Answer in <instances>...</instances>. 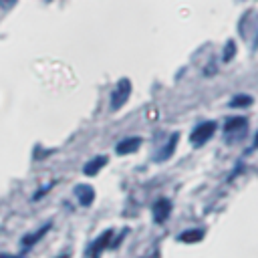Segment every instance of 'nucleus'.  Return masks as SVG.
<instances>
[{"mask_svg":"<svg viewBox=\"0 0 258 258\" xmlns=\"http://www.w3.org/2000/svg\"><path fill=\"white\" fill-rule=\"evenodd\" d=\"M214 131H216V123L214 121H206V123H202V125H198L194 129V133H191L189 139H191L194 145H202V143H206L214 135Z\"/></svg>","mask_w":258,"mask_h":258,"instance_id":"obj_1","label":"nucleus"},{"mask_svg":"<svg viewBox=\"0 0 258 258\" xmlns=\"http://www.w3.org/2000/svg\"><path fill=\"white\" fill-rule=\"evenodd\" d=\"M129 93H131V83H129L127 79L119 81V85H117V89H115V93H113V97H111V99H113V101H111V109L117 111L121 105H125Z\"/></svg>","mask_w":258,"mask_h":258,"instance_id":"obj_2","label":"nucleus"},{"mask_svg":"<svg viewBox=\"0 0 258 258\" xmlns=\"http://www.w3.org/2000/svg\"><path fill=\"white\" fill-rule=\"evenodd\" d=\"M246 119L244 117H234V119H230L228 123H226V127H224V131H226V135H228V139L234 135V133H238V139L240 137H244V131H246Z\"/></svg>","mask_w":258,"mask_h":258,"instance_id":"obj_3","label":"nucleus"},{"mask_svg":"<svg viewBox=\"0 0 258 258\" xmlns=\"http://www.w3.org/2000/svg\"><path fill=\"white\" fill-rule=\"evenodd\" d=\"M169 212H171V204H169V200L161 198V200H157V202L153 204V220H155L157 224L165 222V218L169 216Z\"/></svg>","mask_w":258,"mask_h":258,"instance_id":"obj_4","label":"nucleus"},{"mask_svg":"<svg viewBox=\"0 0 258 258\" xmlns=\"http://www.w3.org/2000/svg\"><path fill=\"white\" fill-rule=\"evenodd\" d=\"M75 196L79 200L81 206H91L93 204V198H95V189L89 185V183H81L75 187Z\"/></svg>","mask_w":258,"mask_h":258,"instance_id":"obj_5","label":"nucleus"},{"mask_svg":"<svg viewBox=\"0 0 258 258\" xmlns=\"http://www.w3.org/2000/svg\"><path fill=\"white\" fill-rule=\"evenodd\" d=\"M141 145V139L139 137H129V139H123L119 145H117V153L119 155H127V153H133L137 151Z\"/></svg>","mask_w":258,"mask_h":258,"instance_id":"obj_6","label":"nucleus"},{"mask_svg":"<svg viewBox=\"0 0 258 258\" xmlns=\"http://www.w3.org/2000/svg\"><path fill=\"white\" fill-rule=\"evenodd\" d=\"M107 163V157H103V155H99V157H95V159H91L87 165H85V175H95L103 165Z\"/></svg>","mask_w":258,"mask_h":258,"instance_id":"obj_7","label":"nucleus"},{"mask_svg":"<svg viewBox=\"0 0 258 258\" xmlns=\"http://www.w3.org/2000/svg\"><path fill=\"white\" fill-rule=\"evenodd\" d=\"M204 238V232L202 230H189V232H183V234H179V240L181 242H196V240H202Z\"/></svg>","mask_w":258,"mask_h":258,"instance_id":"obj_8","label":"nucleus"},{"mask_svg":"<svg viewBox=\"0 0 258 258\" xmlns=\"http://www.w3.org/2000/svg\"><path fill=\"white\" fill-rule=\"evenodd\" d=\"M175 143H177V135H171V141L165 145V149H163V153H159L157 155V161H165L171 153H173V149H175Z\"/></svg>","mask_w":258,"mask_h":258,"instance_id":"obj_9","label":"nucleus"},{"mask_svg":"<svg viewBox=\"0 0 258 258\" xmlns=\"http://www.w3.org/2000/svg\"><path fill=\"white\" fill-rule=\"evenodd\" d=\"M109 236H111V232H107V234H103V236H101V238H99V240L95 242V246H93V250H91V256H93V258H97V254H99V250H101V248H103V246L107 244V240H109Z\"/></svg>","mask_w":258,"mask_h":258,"instance_id":"obj_10","label":"nucleus"},{"mask_svg":"<svg viewBox=\"0 0 258 258\" xmlns=\"http://www.w3.org/2000/svg\"><path fill=\"white\" fill-rule=\"evenodd\" d=\"M252 103V97H248V95H238V97H234V101H230V107H246V105H250Z\"/></svg>","mask_w":258,"mask_h":258,"instance_id":"obj_11","label":"nucleus"},{"mask_svg":"<svg viewBox=\"0 0 258 258\" xmlns=\"http://www.w3.org/2000/svg\"><path fill=\"white\" fill-rule=\"evenodd\" d=\"M234 50H236V44H234V40H228V44H226V52H224V60H230Z\"/></svg>","mask_w":258,"mask_h":258,"instance_id":"obj_12","label":"nucleus"},{"mask_svg":"<svg viewBox=\"0 0 258 258\" xmlns=\"http://www.w3.org/2000/svg\"><path fill=\"white\" fill-rule=\"evenodd\" d=\"M16 4V0H0V6L2 8H12Z\"/></svg>","mask_w":258,"mask_h":258,"instance_id":"obj_13","label":"nucleus"}]
</instances>
